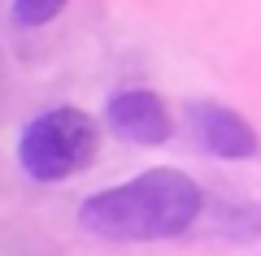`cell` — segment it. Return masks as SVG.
<instances>
[{
	"label": "cell",
	"instance_id": "6da1fadb",
	"mask_svg": "<svg viewBox=\"0 0 261 256\" xmlns=\"http://www.w3.org/2000/svg\"><path fill=\"white\" fill-rule=\"evenodd\" d=\"M200 187L178 169H148L130 183L105 187L79 209V226L96 239H118V243H152V239H174L192 230L200 217Z\"/></svg>",
	"mask_w": 261,
	"mask_h": 256
},
{
	"label": "cell",
	"instance_id": "7a4b0ae2",
	"mask_svg": "<svg viewBox=\"0 0 261 256\" xmlns=\"http://www.w3.org/2000/svg\"><path fill=\"white\" fill-rule=\"evenodd\" d=\"M100 144V130L83 109H48L27 122L18 139V161L35 183H61V178L87 169Z\"/></svg>",
	"mask_w": 261,
	"mask_h": 256
},
{
	"label": "cell",
	"instance_id": "3957f363",
	"mask_svg": "<svg viewBox=\"0 0 261 256\" xmlns=\"http://www.w3.org/2000/svg\"><path fill=\"white\" fill-rule=\"evenodd\" d=\"M105 122L126 144L157 148L170 139V109L157 92H118L105 104Z\"/></svg>",
	"mask_w": 261,
	"mask_h": 256
},
{
	"label": "cell",
	"instance_id": "277c9868",
	"mask_svg": "<svg viewBox=\"0 0 261 256\" xmlns=\"http://www.w3.org/2000/svg\"><path fill=\"white\" fill-rule=\"evenodd\" d=\"M192 126L200 148H209L222 161H244V156H257V130L240 118L226 104H192Z\"/></svg>",
	"mask_w": 261,
	"mask_h": 256
},
{
	"label": "cell",
	"instance_id": "5b68a950",
	"mask_svg": "<svg viewBox=\"0 0 261 256\" xmlns=\"http://www.w3.org/2000/svg\"><path fill=\"white\" fill-rule=\"evenodd\" d=\"M65 5H70V0H13V22H18V26H44V22H53Z\"/></svg>",
	"mask_w": 261,
	"mask_h": 256
}]
</instances>
